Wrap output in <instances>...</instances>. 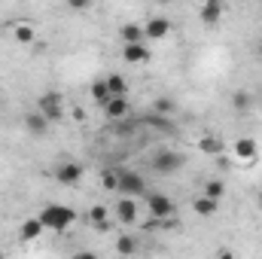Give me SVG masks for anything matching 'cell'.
I'll use <instances>...</instances> for the list:
<instances>
[{"label":"cell","mask_w":262,"mask_h":259,"mask_svg":"<svg viewBox=\"0 0 262 259\" xmlns=\"http://www.w3.org/2000/svg\"><path fill=\"white\" fill-rule=\"evenodd\" d=\"M259 58H262V40H259Z\"/></svg>","instance_id":"29"},{"label":"cell","mask_w":262,"mask_h":259,"mask_svg":"<svg viewBox=\"0 0 262 259\" xmlns=\"http://www.w3.org/2000/svg\"><path fill=\"white\" fill-rule=\"evenodd\" d=\"M146 207H149V213L156 217V220H168V217H174V201L168 198V195H162V192H152V195H146Z\"/></svg>","instance_id":"6"},{"label":"cell","mask_w":262,"mask_h":259,"mask_svg":"<svg viewBox=\"0 0 262 259\" xmlns=\"http://www.w3.org/2000/svg\"><path fill=\"white\" fill-rule=\"evenodd\" d=\"M122 43H146V34H143V25H122L119 31Z\"/></svg>","instance_id":"18"},{"label":"cell","mask_w":262,"mask_h":259,"mask_svg":"<svg viewBox=\"0 0 262 259\" xmlns=\"http://www.w3.org/2000/svg\"><path fill=\"white\" fill-rule=\"evenodd\" d=\"M198 18H201L204 25H216V21L223 18V0H201Z\"/></svg>","instance_id":"11"},{"label":"cell","mask_w":262,"mask_h":259,"mask_svg":"<svg viewBox=\"0 0 262 259\" xmlns=\"http://www.w3.org/2000/svg\"><path fill=\"white\" fill-rule=\"evenodd\" d=\"M183 156L180 153H174V149H156L152 153V159H149V165H152V171L156 174H177L180 168H183Z\"/></svg>","instance_id":"2"},{"label":"cell","mask_w":262,"mask_h":259,"mask_svg":"<svg viewBox=\"0 0 262 259\" xmlns=\"http://www.w3.org/2000/svg\"><path fill=\"white\" fill-rule=\"evenodd\" d=\"M37 110H40L49 122H58V119H64V98H61L58 92H46V95H40Z\"/></svg>","instance_id":"3"},{"label":"cell","mask_w":262,"mask_h":259,"mask_svg":"<svg viewBox=\"0 0 262 259\" xmlns=\"http://www.w3.org/2000/svg\"><path fill=\"white\" fill-rule=\"evenodd\" d=\"M216 207H220V201H216V198H210V195H198L195 201H192V210H195L198 217H213V213H216Z\"/></svg>","instance_id":"17"},{"label":"cell","mask_w":262,"mask_h":259,"mask_svg":"<svg viewBox=\"0 0 262 259\" xmlns=\"http://www.w3.org/2000/svg\"><path fill=\"white\" fill-rule=\"evenodd\" d=\"M9 34H12V40H15L18 46H28V43L37 40V31H34L31 21H15V25L9 28Z\"/></svg>","instance_id":"14"},{"label":"cell","mask_w":262,"mask_h":259,"mask_svg":"<svg viewBox=\"0 0 262 259\" xmlns=\"http://www.w3.org/2000/svg\"><path fill=\"white\" fill-rule=\"evenodd\" d=\"M101 186H104L107 192H116V189H119V174H116V171H104V174H101Z\"/></svg>","instance_id":"25"},{"label":"cell","mask_w":262,"mask_h":259,"mask_svg":"<svg viewBox=\"0 0 262 259\" xmlns=\"http://www.w3.org/2000/svg\"><path fill=\"white\" fill-rule=\"evenodd\" d=\"M204 195H210V198L220 201V198L226 195V183H223V180H207V183H204Z\"/></svg>","instance_id":"24"},{"label":"cell","mask_w":262,"mask_h":259,"mask_svg":"<svg viewBox=\"0 0 262 259\" xmlns=\"http://www.w3.org/2000/svg\"><path fill=\"white\" fill-rule=\"evenodd\" d=\"M92 3H95V0H67V6H70L73 12H85V9H92Z\"/></svg>","instance_id":"28"},{"label":"cell","mask_w":262,"mask_h":259,"mask_svg":"<svg viewBox=\"0 0 262 259\" xmlns=\"http://www.w3.org/2000/svg\"><path fill=\"white\" fill-rule=\"evenodd\" d=\"M152 113L171 116V113H174V101H171V98H156V104H152Z\"/></svg>","instance_id":"27"},{"label":"cell","mask_w":262,"mask_h":259,"mask_svg":"<svg viewBox=\"0 0 262 259\" xmlns=\"http://www.w3.org/2000/svg\"><path fill=\"white\" fill-rule=\"evenodd\" d=\"M85 220H89L95 229H107V226H110V207H104V204H92L89 213H85Z\"/></svg>","instance_id":"15"},{"label":"cell","mask_w":262,"mask_h":259,"mask_svg":"<svg viewBox=\"0 0 262 259\" xmlns=\"http://www.w3.org/2000/svg\"><path fill=\"white\" fill-rule=\"evenodd\" d=\"M116 192L137 198V195L146 192V180H143L137 171H122V174H119V189H116Z\"/></svg>","instance_id":"5"},{"label":"cell","mask_w":262,"mask_h":259,"mask_svg":"<svg viewBox=\"0 0 262 259\" xmlns=\"http://www.w3.org/2000/svg\"><path fill=\"white\" fill-rule=\"evenodd\" d=\"M113 213H116V220H119L122 226H128V223H134V220H137V201H134L131 195H122V198L116 201Z\"/></svg>","instance_id":"10"},{"label":"cell","mask_w":262,"mask_h":259,"mask_svg":"<svg viewBox=\"0 0 262 259\" xmlns=\"http://www.w3.org/2000/svg\"><path fill=\"white\" fill-rule=\"evenodd\" d=\"M146 125H152V128H159V131H174V125L162 116V113H152V116H146Z\"/></svg>","instance_id":"26"},{"label":"cell","mask_w":262,"mask_h":259,"mask_svg":"<svg viewBox=\"0 0 262 259\" xmlns=\"http://www.w3.org/2000/svg\"><path fill=\"white\" fill-rule=\"evenodd\" d=\"M43 232H46V226H43V220H40V217H37V220H25V223H21V229H18L21 241H37Z\"/></svg>","instance_id":"16"},{"label":"cell","mask_w":262,"mask_h":259,"mask_svg":"<svg viewBox=\"0 0 262 259\" xmlns=\"http://www.w3.org/2000/svg\"><path fill=\"white\" fill-rule=\"evenodd\" d=\"M104 116L107 119H113V122H119V119H128L131 116V104H128V95H110L104 104Z\"/></svg>","instance_id":"4"},{"label":"cell","mask_w":262,"mask_h":259,"mask_svg":"<svg viewBox=\"0 0 262 259\" xmlns=\"http://www.w3.org/2000/svg\"><path fill=\"white\" fill-rule=\"evenodd\" d=\"M232 107H235L238 113H247V110L253 107V95H250V92H244V89L232 92Z\"/></svg>","instance_id":"19"},{"label":"cell","mask_w":262,"mask_h":259,"mask_svg":"<svg viewBox=\"0 0 262 259\" xmlns=\"http://www.w3.org/2000/svg\"><path fill=\"white\" fill-rule=\"evenodd\" d=\"M259 9H262V0H259Z\"/></svg>","instance_id":"30"},{"label":"cell","mask_w":262,"mask_h":259,"mask_svg":"<svg viewBox=\"0 0 262 259\" xmlns=\"http://www.w3.org/2000/svg\"><path fill=\"white\" fill-rule=\"evenodd\" d=\"M122 58L128 64H146L149 61V49H146V43H125L122 46Z\"/></svg>","instance_id":"12"},{"label":"cell","mask_w":262,"mask_h":259,"mask_svg":"<svg viewBox=\"0 0 262 259\" xmlns=\"http://www.w3.org/2000/svg\"><path fill=\"white\" fill-rule=\"evenodd\" d=\"M198 149H201V153H207V156H220V153H223V140H220V137H213V134H207V137H201V140H198Z\"/></svg>","instance_id":"21"},{"label":"cell","mask_w":262,"mask_h":259,"mask_svg":"<svg viewBox=\"0 0 262 259\" xmlns=\"http://www.w3.org/2000/svg\"><path fill=\"white\" fill-rule=\"evenodd\" d=\"M40 220L49 232H67L73 223H76V210L67 207V204H46L40 210Z\"/></svg>","instance_id":"1"},{"label":"cell","mask_w":262,"mask_h":259,"mask_svg":"<svg viewBox=\"0 0 262 259\" xmlns=\"http://www.w3.org/2000/svg\"><path fill=\"white\" fill-rule=\"evenodd\" d=\"M143 34H146V43H149V40H165V37L171 34V21H168L165 15H152V18L143 25Z\"/></svg>","instance_id":"9"},{"label":"cell","mask_w":262,"mask_h":259,"mask_svg":"<svg viewBox=\"0 0 262 259\" xmlns=\"http://www.w3.org/2000/svg\"><path fill=\"white\" fill-rule=\"evenodd\" d=\"M116 253H122V256L137 253V241H134L131 235H119V238H116Z\"/></svg>","instance_id":"22"},{"label":"cell","mask_w":262,"mask_h":259,"mask_svg":"<svg viewBox=\"0 0 262 259\" xmlns=\"http://www.w3.org/2000/svg\"><path fill=\"white\" fill-rule=\"evenodd\" d=\"M55 180H58L61 186H76V183L82 180V165H79V162H58Z\"/></svg>","instance_id":"7"},{"label":"cell","mask_w":262,"mask_h":259,"mask_svg":"<svg viewBox=\"0 0 262 259\" xmlns=\"http://www.w3.org/2000/svg\"><path fill=\"white\" fill-rule=\"evenodd\" d=\"M107 89H110V95H128V79L122 73H110L107 76Z\"/></svg>","instance_id":"20"},{"label":"cell","mask_w":262,"mask_h":259,"mask_svg":"<svg viewBox=\"0 0 262 259\" xmlns=\"http://www.w3.org/2000/svg\"><path fill=\"white\" fill-rule=\"evenodd\" d=\"M89 92H92V98H95L98 104H104V101L110 98V89H107V79H95Z\"/></svg>","instance_id":"23"},{"label":"cell","mask_w":262,"mask_h":259,"mask_svg":"<svg viewBox=\"0 0 262 259\" xmlns=\"http://www.w3.org/2000/svg\"><path fill=\"white\" fill-rule=\"evenodd\" d=\"M232 156H235L238 162H256V156H259V143H256L253 137H238L235 146H232Z\"/></svg>","instance_id":"8"},{"label":"cell","mask_w":262,"mask_h":259,"mask_svg":"<svg viewBox=\"0 0 262 259\" xmlns=\"http://www.w3.org/2000/svg\"><path fill=\"white\" fill-rule=\"evenodd\" d=\"M49 125H52V122H49L40 110H34V113H28V116H25V128H28V134H34V137H46Z\"/></svg>","instance_id":"13"}]
</instances>
